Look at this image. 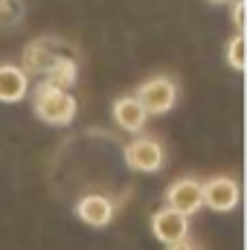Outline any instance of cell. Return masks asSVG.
<instances>
[{
	"label": "cell",
	"instance_id": "12",
	"mask_svg": "<svg viewBox=\"0 0 247 250\" xmlns=\"http://www.w3.org/2000/svg\"><path fill=\"white\" fill-rule=\"evenodd\" d=\"M233 23H236L239 32L245 29V3L242 0H236V6H233Z\"/></svg>",
	"mask_w": 247,
	"mask_h": 250
},
{
	"label": "cell",
	"instance_id": "1",
	"mask_svg": "<svg viewBox=\"0 0 247 250\" xmlns=\"http://www.w3.org/2000/svg\"><path fill=\"white\" fill-rule=\"evenodd\" d=\"M32 108H35L38 120H44L47 125H67V123H73V117H76V99L67 90L50 87V84H41L35 90Z\"/></svg>",
	"mask_w": 247,
	"mask_h": 250
},
{
	"label": "cell",
	"instance_id": "6",
	"mask_svg": "<svg viewBox=\"0 0 247 250\" xmlns=\"http://www.w3.org/2000/svg\"><path fill=\"white\" fill-rule=\"evenodd\" d=\"M151 233H154V239L163 242V245L184 242L186 236H189V218L166 207V209H160V212L151 215Z\"/></svg>",
	"mask_w": 247,
	"mask_h": 250
},
{
	"label": "cell",
	"instance_id": "11",
	"mask_svg": "<svg viewBox=\"0 0 247 250\" xmlns=\"http://www.w3.org/2000/svg\"><path fill=\"white\" fill-rule=\"evenodd\" d=\"M227 62H230V67L233 70H245V35L239 32L233 41H230V47H227Z\"/></svg>",
	"mask_w": 247,
	"mask_h": 250
},
{
	"label": "cell",
	"instance_id": "4",
	"mask_svg": "<svg viewBox=\"0 0 247 250\" xmlns=\"http://www.w3.org/2000/svg\"><path fill=\"white\" fill-rule=\"evenodd\" d=\"M125 163H128L134 172L151 175V172H157V169L163 166V148H160L157 140L140 137V140H134V143L125 146Z\"/></svg>",
	"mask_w": 247,
	"mask_h": 250
},
{
	"label": "cell",
	"instance_id": "14",
	"mask_svg": "<svg viewBox=\"0 0 247 250\" xmlns=\"http://www.w3.org/2000/svg\"><path fill=\"white\" fill-rule=\"evenodd\" d=\"M209 3H227V0H209Z\"/></svg>",
	"mask_w": 247,
	"mask_h": 250
},
{
	"label": "cell",
	"instance_id": "3",
	"mask_svg": "<svg viewBox=\"0 0 247 250\" xmlns=\"http://www.w3.org/2000/svg\"><path fill=\"white\" fill-rule=\"evenodd\" d=\"M239 198H242V189H239V184L233 178L221 175V178H209V181L201 184V201L212 212H230V209H236Z\"/></svg>",
	"mask_w": 247,
	"mask_h": 250
},
{
	"label": "cell",
	"instance_id": "13",
	"mask_svg": "<svg viewBox=\"0 0 247 250\" xmlns=\"http://www.w3.org/2000/svg\"><path fill=\"white\" fill-rule=\"evenodd\" d=\"M166 250H198L189 239H184V242H175V245H166Z\"/></svg>",
	"mask_w": 247,
	"mask_h": 250
},
{
	"label": "cell",
	"instance_id": "2",
	"mask_svg": "<svg viewBox=\"0 0 247 250\" xmlns=\"http://www.w3.org/2000/svg\"><path fill=\"white\" fill-rule=\"evenodd\" d=\"M134 99L143 105L145 114H154V117L157 114H169L175 108V102H178V87H175V82L169 76H154V79L140 84Z\"/></svg>",
	"mask_w": 247,
	"mask_h": 250
},
{
	"label": "cell",
	"instance_id": "5",
	"mask_svg": "<svg viewBox=\"0 0 247 250\" xmlns=\"http://www.w3.org/2000/svg\"><path fill=\"white\" fill-rule=\"evenodd\" d=\"M166 204H169V209L181 212V215H186V218L195 215V212L204 207V201H201V184L192 181V178L175 181L172 187L166 189Z\"/></svg>",
	"mask_w": 247,
	"mask_h": 250
},
{
	"label": "cell",
	"instance_id": "7",
	"mask_svg": "<svg viewBox=\"0 0 247 250\" xmlns=\"http://www.w3.org/2000/svg\"><path fill=\"white\" fill-rule=\"evenodd\" d=\"M76 215L87 227H105L114 221V204L105 195H84L76 204Z\"/></svg>",
	"mask_w": 247,
	"mask_h": 250
},
{
	"label": "cell",
	"instance_id": "8",
	"mask_svg": "<svg viewBox=\"0 0 247 250\" xmlns=\"http://www.w3.org/2000/svg\"><path fill=\"white\" fill-rule=\"evenodd\" d=\"M29 90V82H26V73L15 64H0V102L12 105V102H21Z\"/></svg>",
	"mask_w": 247,
	"mask_h": 250
},
{
	"label": "cell",
	"instance_id": "9",
	"mask_svg": "<svg viewBox=\"0 0 247 250\" xmlns=\"http://www.w3.org/2000/svg\"><path fill=\"white\" fill-rule=\"evenodd\" d=\"M114 120L117 125L128 131V134H137V131H143V125L148 120V114L143 111V105L134 99V96H123V99H117L114 102Z\"/></svg>",
	"mask_w": 247,
	"mask_h": 250
},
{
	"label": "cell",
	"instance_id": "10",
	"mask_svg": "<svg viewBox=\"0 0 247 250\" xmlns=\"http://www.w3.org/2000/svg\"><path fill=\"white\" fill-rule=\"evenodd\" d=\"M73 82H76V62H73V59H59V62L47 70V82H44V84L59 87V90H67Z\"/></svg>",
	"mask_w": 247,
	"mask_h": 250
}]
</instances>
